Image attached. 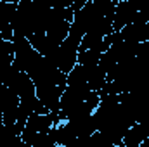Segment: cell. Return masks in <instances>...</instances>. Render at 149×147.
<instances>
[{"mask_svg":"<svg viewBox=\"0 0 149 147\" xmlns=\"http://www.w3.org/2000/svg\"><path fill=\"white\" fill-rule=\"evenodd\" d=\"M21 104L19 95L7 85H0V114L3 119V125L14 126L17 119V107Z\"/></svg>","mask_w":149,"mask_h":147,"instance_id":"cell-1","label":"cell"},{"mask_svg":"<svg viewBox=\"0 0 149 147\" xmlns=\"http://www.w3.org/2000/svg\"><path fill=\"white\" fill-rule=\"evenodd\" d=\"M137 16V9L130 0H120L116 3L114 9V16H113V28L114 30H121L123 26H127L128 23H134Z\"/></svg>","mask_w":149,"mask_h":147,"instance_id":"cell-2","label":"cell"},{"mask_svg":"<svg viewBox=\"0 0 149 147\" xmlns=\"http://www.w3.org/2000/svg\"><path fill=\"white\" fill-rule=\"evenodd\" d=\"M120 31L123 35V40H127V42L142 43V42H148L149 40V24L148 23H128Z\"/></svg>","mask_w":149,"mask_h":147,"instance_id":"cell-3","label":"cell"},{"mask_svg":"<svg viewBox=\"0 0 149 147\" xmlns=\"http://www.w3.org/2000/svg\"><path fill=\"white\" fill-rule=\"evenodd\" d=\"M146 137H148V135H146L142 125L135 121V123L127 130V133L123 135V147H141L142 140H144Z\"/></svg>","mask_w":149,"mask_h":147,"instance_id":"cell-4","label":"cell"},{"mask_svg":"<svg viewBox=\"0 0 149 147\" xmlns=\"http://www.w3.org/2000/svg\"><path fill=\"white\" fill-rule=\"evenodd\" d=\"M101 50L97 49H87V50H78V64L81 66H97L101 59Z\"/></svg>","mask_w":149,"mask_h":147,"instance_id":"cell-5","label":"cell"},{"mask_svg":"<svg viewBox=\"0 0 149 147\" xmlns=\"http://www.w3.org/2000/svg\"><path fill=\"white\" fill-rule=\"evenodd\" d=\"M16 12H17V3L2 2L0 3V23H10L12 24V21L16 17Z\"/></svg>","mask_w":149,"mask_h":147,"instance_id":"cell-6","label":"cell"},{"mask_svg":"<svg viewBox=\"0 0 149 147\" xmlns=\"http://www.w3.org/2000/svg\"><path fill=\"white\" fill-rule=\"evenodd\" d=\"M0 35L3 40H12L14 38V28L10 23H0Z\"/></svg>","mask_w":149,"mask_h":147,"instance_id":"cell-7","label":"cell"},{"mask_svg":"<svg viewBox=\"0 0 149 147\" xmlns=\"http://www.w3.org/2000/svg\"><path fill=\"white\" fill-rule=\"evenodd\" d=\"M87 2H88V0H70V3H71V9H73L74 12H76V10H80V9H81V7H83Z\"/></svg>","mask_w":149,"mask_h":147,"instance_id":"cell-8","label":"cell"},{"mask_svg":"<svg viewBox=\"0 0 149 147\" xmlns=\"http://www.w3.org/2000/svg\"><path fill=\"white\" fill-rule=\"evenodd\" d=\"M2 2H12V3H19L21 0H2Z\"/></svg>","mask_w":149,"mask_h":147,"instance_id":"cell-9","label":"cell"},{"mask_svg":"<svg viewBox=\"0 0 149 147\" xmlns=\"http://www.w3.org/2000/svg\"><path fill=\"white\" fill-rule=\"evenodd\" d=\"M26 2H33V0H26Z\"/></svg>","mask_w":149,"mask_h":147,"instance_id":"cell-10","label":"cell"}]
</instances>
